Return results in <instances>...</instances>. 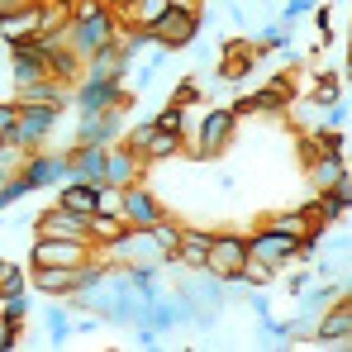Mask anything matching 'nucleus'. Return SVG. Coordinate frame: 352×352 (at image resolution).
<instances>
[{
	"instance_id": "39448f33",
	"label": "nucleus",
	"mask_w": 352,
	"mask_h": 352,
	"mask_svg": "<svg viewBox=\"0 0 352 352\" xmlns=\"http://www.w3.org/2000/svg\"><path fill=\"white\" fill-rule=\"evenodd\" d=\"M19 176H24L34 190L62 186V181H67V148H29L24 162H19Z\"/></svg>"
},
{
	"instance_id": "dca6fc26",
	"label": "nucleus",
	"mask_w": 352,
	"mask_h": 352,
	"mask_svg": "<svg viewBox=\"0 0 352 352\" xmlns=\"http://www.w3.org/2000/svg\"><path fill=\"white\" fill-rule=\"evenodd\" d=\"M105 148L110 143H72L67 148V176H76V181H105Z\"/></svg>"
},
{
	"instance_id": "f704fd0d",
	"label": "nucleus",
	"mask_w": 352,
	"mask_h": 352,
	"mask_svg": "<svg viewBox=\"0 0 352 352\" xmlns=\"http://www.w3.org/2000/svg\"><path fill=\"white\" fill-rule=\"evenodd\" d=\"M172 10H186V14H200L205 10V0H167Z\"/></svg>"
},
{
	"instance_id": "72a5a7b5",
	"label": "nucleus",
	"mask_w": 352,
	"mask_h": 352,
	"mask_svg": "<svg viewBox=\"0 0 352 352\" xmlns=\"http://www.w3.org/2000/svg\"><path fill=\"white\" fill-rule=\"evenodd\" d=\"M19 338H24V329H19V324H10V319H0V352L19 348Z\"/></svg>"
},
{
	"instance_id": "f03ea898",
	"label": "nucleus",
	"mask_w": 352,
	"mask_h": 352,
	"mask_svg": "<svg viewBox=\"0 0 352 352\" xmlns=\"http://www.w3.org/2000/svg\"><path fill=\"white\" fill-rule=\"evenodd\" d=\"M190 143H195V157H205V162H214V157L234 153V143H238V115H234V105H219V110L200 115Z\"/></svg>"
},
{
	"instance_id": "ddd939ff",
	"label": "nucleus",
	"mask_w": 352,
	"mask_h": 352,
	"mask_svg": "<svg viewBox=\"0 0 352 352\" xmlns=\"http://www.w3.org/2000/svg\"><path fill=\"white\" fill-rule=\"evenodd\" d=\"M81 267H86V262H76V267H29V286L38 295L67 300V295L81 291Z\"/></svg>"
},
{
	"instance_id": "e433bc0d",
	"label": "nucleus",
	"mask_w": 352,
	"mask_h": 352,
	"mask_svg": "<svg viewBox=\"0 0 352 352\" xmlns=\"http://www.w3.org/2000/svg\"><path fill=\"white\" fill-rule=\"evenodd\" d=\"M14 5H29V0H0V14H5V10H14Z\"/></svg>"
},
{
	"instance_id": "bb28decb",
	"label": "nucleus",
	"mask_w": 352,
	"mask_h": 352,
	"mask_svg": "<svg viewBox=\"0 0 352 352\" xmlns=\"http://www.w3.org/2000/svg\"><path fill=\"white\" fill-rule=\"evenodd\" d=\"M129 229L119 214H105V210H91L86 214V234H91V243H110V238H119Z\"/></svg>"
},
{
	"instance_id": "7ed1b4c3",
	"label": "nucleus",
	"mask_w": 352,
	"mask_h": 352,
	"mask_svg": "<svg viewBox=\"0 0 352 352\" xmlns=\"http://www.w3.org/2000/svg\"><path fill=\"white\" fill-rule=\"evenodd\" d=\"M19 105V100H14ZM62 124V105H19V119H14V138L10 143H19L24 153L29 148H43L53 133H58Z\"/></svg>"
},
{
	"instance_id": "c9c22d12",
	"label": "nucleus",
	"mask_w": 352,
	"mask_h": 352,
	"mask_svg": "<svg viewBox=\"0 0 352 352\" xmlns=\"http://www.w3.org/2000/svg\"><path fill=\"white\" fill-rule=\"evenodd\" d=\"M338 76H343V81L352 86V43H348V62H343V72H338Z\"/></svg>"
},
{
	"instance_id": "f3484780",
	"label": "nucleus",
	"mask_w": 352,
	"mask_h": 352,
	"mask_svg": "<svg viewBox=\"0 0 352 352\" xmlns=\"http://www.w3.org/2000/svg\"><path fill=\"white\" fill-rule=\"evenodd\" d=\"M124 72H129V58H124L119 38L105 43V48H96L91 58H81V81L86 76H96V81H124Z\"/></svg>"
},
{
	"instance_id": "7c9ffc66",
	"label": "nucleus",
	"mask_w": 352,
	"mask_h": 352,
	"mask_svg": "<svg viewBox=\"0 0 352 352\" xmlns=\"http://www.w3.org/2000/svg\"><path fill=\"white\" fill-rule=\"evenodd\" d=\"M309 281H314V272H309V267H300V262H295V272H291V267H286V272H281V281H276V286H286V291H291V295H300V291H305V286H309Z\"/></svg>"
},
{
	"instance_id": "4468645a",
	"label": "nucleus",
	"mask_w": 352,
	"mask_h": 352,
	"mask_svg": "<svg viewBox=\"0 0 352 352\" xmlns=\"http://www.w3.org/2000/svg\"><path fill=\"white\" fill-rule=\"evenodd\" d=\"M105 105H133V96L124 91V81H96V76L76 81V110H81V115L105 110Z\"/></svg>"
},
{
	"instance_id": "b1692460",
	"label": "nucleus",
	"mask_w": 352,
	"mask_h": 352,
	"mask_svg": "<svg viewBox=\"0 0 352 352\" xmlns=\"http://www.w3.org/2000/svg\"><path fill=\"white\" fill-rule=\"evenodd\" d=\"M186 153V138L181 133H167V129H153V138H148V148H143V162L148 167H157V162H172Z\"/></svg>"
},
{
	"instance_id": "20e7f679",
	"label": "nucleus",
	"mask_w": 352,
	"mask_h": 352,
	"mask_svg": "<svg viewBox=\"0 0 352 352\" xmlns=\"http://www.w3.org/2000/svg\"><path fill=\"white\" fill-rule=\"evenodd\" d=\"M148 34H153V43H162L167 53H181V48H190L195 38H200V14H186V10H162L153 24H148Z\"/></svg>"
},
{
	"instance_id": "6ab92c4d",
	"label": "nucleus",
	"mask_w": 352,
	"mask_h": 352,
	"mask_svg": "<svg viewBox=\"0 0 352 352\" xmlns=\"http://www.w3.org/2000/svg\"><path fill=\"white\" fill-rule=\"evenodd\" d=\"M333 338H352V305L348 300L324 305L319 319H314V343L324 348V343H333Z\"/></svg>"
},
{
	"instance_id": "a878e982",
	"label": "nucleus",
	"mask_w": 352,
	"mask_h": 352,
	"mask_svg": "<svg viewBox=\"0 0 352 352\" xmlns=\"http://www.w3.org/2000/svg\"><path fill=\"white\" fill-rule=\"evenodd\" d=\"M43 324H48V343H53V348L72 343V305H67V300L43 309Z\"/></svg>"
},
{
	"instance_id": "2f4dec72",
	"label": "nucleus",
	"mask_w": 352,
	"mask_h": 352,
	"mask_svg": "<svg viewBox=\"0 0 352 352\" xmlns=\"http://www.w3.org/2000/svg\"><path fill=\"white\" fill-rule=\"evenodd\" d=\"M5 309H0V319H10V324H19L24 329V314H29V300L24 295H10V300H0Z\"/></svg>"
},
{
	"instance_id": "f257e3e1",
	"label": "nucleus",
	"mask_w": 352,
	"mask_h": 352,
	"mask_svg": "<svg viewBox=\"0 0 352 352\" xmlns=\"http://www.w3.org/2000/svg\"><path fill=\"white\" fill-rule=\"evenodd\" d=\"M115 38H119V19L105 5H96V10H86V14H72V19L62 24V43H67L76 58H91L96 48L115 43Z\"/></svg>"
},
{
	"instance_id": "423d86ee",
	"label": "nucleus",
	"mask_w": 352,
	"mask_h": 352,
	"mask_svg": "<svg viewBox=\"0 0 352 352\" xmlns=\"http://www.w3.org/2000/svg\"><path fill=\"white\" fill-rule=\"evenodd\" d=\"M124 190V224L129 229H153L162 214H167V205H162V195L153 190V186H143V181H133V186H119Z\"/></svg>"
},
{
	"instance_id": "c756f323",
	"label": "nucleus",
	"mask_w": 352,
	"mask_h": 352,
	"mask_svg": "<svg viewBox=\"0 0 352 352\" xmlns=\"http://www.w3.org/2000/svg\"><path fill=\"white\" fill-rule=\"evenodd\" d=\"M309 272H314V281H348V276H343V272H348V257H333V252H324V257H319Z\"/></svg>"
},
{
	"instance_id": "6e6552de",
	"label": "nucleus",
	"mask_w": 352,
	"mask_h": 352,
	"mask_svg": "<svg viewBox=\"0 0 352 352\" xmlns=\"http://www.w3.org/2000/svg\"><path fill=\"white\" fill-rule=\"evenodd\" d=\"M243 262H248V234H214L210 257H205V272H214L219 281H238Z\"/></svg>"
},
{
	"instance_id": "412c9836",
	"label": "nucleus",
	"mask_w": 352,
	"mask_h": 352,
	"mask_svg": "<svg viewBox=\"0 0 352 352\" xmlns=\"http://www.w3.org/2000/svg\"><path fill=\"white\" fill-rule=\"evenodd\" d=\"M262 224H267V229H276V234H286V238H295V243L319 229V224H314V214H309L305 205H295V210H272Z\"/></svg>"
},
{
	"instance_id": "2eb2a0df",
	"label": "nucleus",
	"mask_w": 352,
	"mask_h": 352,
	"mask_svg": "<svg viewBox=\"0 0 352 352\" xmlns=\"http://www.w3.org/2000/svg\"><path fill=\"white\" fill-rule=\"evenodd\" d=\"M38 24H43V5H38V0L5 10V14H0V38H5V48H14V43H29V38L38 34Z\"/></svg>"
},
{
	"instance_id": "c85d7f7f",
	"label": "nucleus",
	"mask_w": 352,
	"mask_h": 352,
	"mask_svg": "<svg viewBox=\"0 0 352 352\" xmlns=\"http://www.w3.org/2000/svg\"><path fill=\"white\" fill-rule=\"evenodd\" d=\"M29 291V272L24 267H0V300H10V295H24Z\"/></svg>"
},
{
	"instance_id": "aec40b11",
	"label": "nucleus",
	"mask_w": 352,
	"mask_h": 352,
	"mask_svg": "<svg viewBox=\"0 0 352 352\" xmlns=\"http://www.w3.org/2000/svg\"><path fill=\"white\" fill-rule=\"evenodd\" d=\"M305 167H309V172H305L309 176V195H319V190H329L338 176L348 172V157H343V153H314Z\"/></svg>"
},
{
	"instance_id": "5701e85b",
	"label": "nucleus",
	"mask_w": 352,
	"mask_h": 352,
	"mask_svg": "<svg viewBox=\"0 0 352 352\" xmlns=\"http://www.w3.org/2000/svg\"><path fill=\"white\" fill-rule=\"evenodd\" d=\"M58 205L76 210V214H91V210H96V181H76V176H67V181L58 186Z\"/></svg>"
},
{
	"instance_id": "1a4fd4ad",
	"label": "nucleus",
	"mask_w": 352,
	"mask_h": 352,
	"mask_svg": "<svg viewBox=\"0 0 352 352\" xmlns=\"http://www.w3.org/2000/svg\"><path fill=\"white\" fill-rule=\"evenodd\" d=\"M295 248H300L295 238L276 234V229H267V224L248 234V257H262V262H272V267H281V272L300 262V252H295Z\"/></svg>"
},
{
	"instance_id": "f8f14e48",
	"label": "nucleus",
	"mask_w": 352,
	"mask_h": 352,
	"mask_svg": "<svg viewBox=\"0 0 352 352\" xmlns=\"http://www.w3.org/2000/svg\"><path fill=\"white\" fill-rule=\"evenodd\" d=\"M210 243H214V229H195V224H181V234H176V248H172V257H167V262L186 267V272H205Z\"/></svg>"
},
{
	"instance_id": "9d476101",
	"label": "nucleus",
	"mask_w": 352,
	"mask_h": 352,
	"mask_svg": "<svg viewBox=\"0 0 352 352\" xmlns=\"http://www.w3.org/2000/svg\"><path fill=\"white\" fill-rule=\"evenodd\" d=\"M295 100V86L291 76H272V86H262L257 96H248V100H238L234 115H286Z\"/></svg>"
},
{
	"instance_id": "cd10ccee",
	"label": "nucleus",
	"mask_w": 352,
	"mask_h": 352,
	"mask_svg": "<svg viewBox=\"0 0 352 352\" xmlns=\"http://www.w3.org/2000/svg\"><path fill=\"white\" fill-rule=\"evenodd\" d=\"M29 195H34V186H29L19 172H10L5 181H0V210H14V205L29 200Z\"/></svg>"
},
{
	"instance_id": "0eeeda50",
	"label": "nucleus",
	"mask_w": 352,
	"mask_h": 352,
	"mask_svg": "<svg viewBox=\"0 0 352 352\" xmlns=\"http://www.w3.org/2000/svg\"><path fill=\"white\" fill-rule=\"evenodd\" d=\"M29 229H34V238H72V243H91V234H86V214H76V210H67V205H48V210H38Z\"/></svg>"
},
{
	"instance_id": "393cba45",
	"label": "nucleus",
	"mask_w": 352,
	"mask_h": 352,
	"mask_svg": "<svg viewBox=\"0 0 352 352\" xmlns=\"http://www.w3.org/2000/svg\"><path fill=\"white\" fill-rule=\"evenodd\" d=\"M238 281H243L248 291H272V286L281 281V267H272V262H262V257H248L243 272H238Z\"/></svg>"
},
{
	"instance_id": "473e14b6",
	"label": "nucleus",
	"mask_w": 352,
	"mask_h": 352,
	"mask_svg": "<svg viewBox=\"0 0 352 352\" xmlns=\"http://www.w3.org/2000/svg\"><path fill=\"white\" fill-rule=\"evenodd\" d=\"M14 119H19V105L14 100H0V143L14 138Z\"/></svg>"
},
{
	"instance_id": "4be33fe9",
	"label": "nucleus",
	"mask_w": 352,
	"mask_h": 352,
	"mask_svg": "<svg viewBox=\"0 0 352 352\" xmlns=\"http://www.w3.org/2000/svg\"><path fill=\"white\" fill-rule=\"evenodd\" d=\"M67 91H72V86H62L53 76H38V81H29V86H14V100H19V105H62Z\"/></svg>"
},
{
	"instance_id": "9b49d317",
	"label": "nucleus",
	"mask_w": 352,
	"mask_h": 352,
	"mask_svg": "<svg viewBox=\"0 0 352 352\" xmlns=\"http://www.w3.org/2000/svg\"><path fill=\"white\" fill-rule=\"evenodd\" d=\"M91 243H72V238H34L29 248V267H76L86 262Z\"/></svg>"
},
{
	"instance_id": "a211bd4d",
	"label": "nucleus",
	"mask_w": 352,
	"mask_h": 352,
	"mask_svg": "<svg viewBox=\"0 0 352 352\" xmlns=\"http://www.w3.org/2000/svg\"><path fill=\"white\" fill-rule=\"evenodd\" d=\"M143 172H148V162L138 153H129L124 143H110L105 148V181L110 186H133V181H143Z\"/></svg>"
}]
</instances>
